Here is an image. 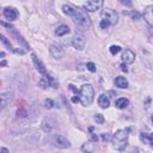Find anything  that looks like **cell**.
Wrapping results in <instances>:
<instances>
[{
  "label": "cell",
  "mask_w": 153,
  "mask_h": 153,
  "mask_svg": "<svg viewBox=\"0 0 153 153\" xmlns=\"http://www.w3.org/2000/svg\"><path fill=\"white\" fill-rule=\"evenodd\" d=\"M128 129H120L117 130L112 136L114 147L118 151H123L128 145Z\"/></svg>",
  "instance_id": "obj_1"
},
{
  "label": "cell",
  "mask_w": 153,
  "mask_h": 153,
  "mask_svg": "<svg viewBox=\"0 0 153 153\" xmlns=\"http://www.w3.org/2000/svg\"><path fill=\"white\" fill-rule=\"evenodd\" d=\"M73 22L75 23V25L79 27V29H82V30H86L90 27L91 25V20H90V17L87 16V13L85 12V10H81V8H76V12L75 14L72 17Z\"/></svg>",
  "instance_id": "obj_2"
},
{
  "label": "cell",
  "mask_w": 153,
  "mask_h": 153,
  "mask_svg": "<svg viewBox=\"0 0 153 153\" xmlns=\"http://www.w3.org/2000/svg\"><path fill=\"white\" fill-rule=\"evenodd\" d=\"M79 96H80V102L84 106L91 105V103L93 102V97H94V91H93L92 85L91 84H84L80 87Z\"/></svg>",
  "instance_id": "obj_3"
},
{
  "label": "cell",
  "mask_w": 153,
  "mask_h": 153,
  "mask_svg": "<svg viewBox=\"0 0 153 153\" xmlns=\"http://www.w3.org/2000/svg\"><path fill=\"white\" fill-rule=\"evenodd\" d=\"M39 86L42 87V88H50V87H53V88H56L57 86H59V82L55 80V78L53 76V74H47V75H44L41 80H39Z\"/></svg>",
  "instance_id": "obj_4"
},
{
  "label": "cell",
  "mask_w": 153,
  "mask_h": 153,
  "mask_svg": "<svg viewBox=\"0 0 153 153\" xmlns=\"http://www.w3.org/2000/svg\"><path fill=\"white\" fill-rule=\"evenodd\" d=\"M102 18L109 20L111 25H115L118 22V14L111 8H104L102 12Z\"/></svg>",
  "instance_id": "obj_5"
},
{
  "label": "cell",
  "mask_w": 153,
  "mask_h": 153,
  "mask_svg": "<svg viewBox=\"0 0 153 153\" xmlns=\"http://www.w3.org/2000/svg\"><path fill=\"white\" fill-rule=\"evenodd\" d=\"M85 43H86L85 36L80 32H76L72 38V45L78 50H82L84 47H85Z\"/></svg>",
  "instance_id": "obj_6"
},
{
  "label": "cell",
  "mask_w": 153,
  "mask_h": 153,
  "mask_svg": "<svg viewBox=\"0 0 153 153\" xmlns=\"http://www.w3.org/2000/svg\"><path fill=\"white\" fill-rule=\"evenodd\" d=\"M102 5H103V0H88L84 5V10L87 12H96L100 10Z\"/></svg>",
  "instance_id": "obj_7"
},
{
  "label": "cell",
  "mask_w": 153,
  "mask_h": 153,
  "mask_svg": "<svg viewBox=\"0 0 153 153\" xmlns=\"http://www.w3.org/2000/svg\"><path fill=\"white\" fill-rule=\"evenodd\" d=\"M54 145L57 148H69L71 147V142L62 135H55L54 136Z\"/></svg>",
  "instance_id": "obj_8"
},
{
  "label": "cell",
  "mask_w": 153,
  "mask_h": 153,
  "mask_svg": "<svg viewBox=\"0 0 153 153\" xmlns=\"http://www.w3.org/2000/svg\"><path fill=\"white\" fill-rule=\"evenodd\" d=\"M49 51L54 59H61L65 55V49L60 44H53L49 48Z\"/></svg>",
  "instance_id": "obj_9"
},
{
  "label": "cell",
  "mask_w": 153,
  "mask_h": 153,
  "mask_svg": "<svg viewBox=\"0 0 153 153\" xmlns=\"http://www.w3.org/2000/svg\"><path fill=\"white\" fill-rule=\"evenodd\" d=\"M143 19L146 20V23L153 27V5L151 6H147L143 11Z\"/></svg>",
  "instance_id": "obj_10"
},
{
  "label": "cell",
  "mask_w": 153,
  "mask_h": 153,
  "mask_svg": "<svg viewBox=\"0 0 153 153\" xmlns=\"http://www.w3.org/2000/svg\"><path fill=\"white\" fill-rule=\"evenodd\" d=\"M4 17L6 18V19H8V22H12V20H16L17 19V17H18V13H17V11L14 10V8H12V7H6V8H4Z\"/></svg>",
  "instance_id": "obj_11"
},
{
  "label": "cell",
  "mask_w": 153,
  "mask_h": 153,
  "mask_svg": "<svg viewBox=\"0 0 153 153\" xmlns=\"http://www.w3.org/2000/svg\"><path fill=\"white\" fill-rule=\"evenodd\" d=\"M134 59H135V54L130 50V49H126L123 55H122V61L126 63V65H130L134 62Z\"/></svg>",
  "instance_id": "obj_12"
},
{
  "label": "cell",
  "mask_w": 153,
  "mask_h": 153,
  "mask_svg": "<svg viewBox=\"0 0 153 153\" xmlns=\"http://www.w3.org/2000/svg\"><path fill=\"white\" fill-rule=\"evenodd\" d=\"M12 92L11 91H7V92H2L1 93V109H5L6 105L10 103L11 98H12Z\"/></svg>",
  "instance_id": "obj_13"
},
{
  "label": "cell",
  "mask_w": 153,
  "mask_h": 153,
  "mask_svg": "<svg viewBox=\"0 0 153 153\" xmlns=\"http://www.w3.org/2000/svg\"><path fill=\"white\" fill-rule=\"evenodd\" d=\"M32 61H33V63H35V66H36V69L41 73V74H45V67H44V65L36 57V55H33L32 54Z\"/></svg>",
  "instance_id": "obj_14"
},
{
  "label": "cell",
  "mask_w": 153,
  "mask_h": 153,
  "mask_svg": "<svg viewBox=\"0 0 153 153\" xmlns=\"http://www.w3.org/2000/svg\"><path fill=\"white\" fill-rule=\"evenodd\" d=\"M98 104L100 105V108H104V109H106L109 105H110V100H109V98H108V96L106 94H100L99 97H98Z\"/></svg>",
  "instance_id": "obj_15"
},
{
  "label": "cell",
  "mask_w": 153,
  "mask_h": 153,
  "mask_svg": "<svg viewBox=\"0 0 153 153\" xmlns=\"http://www.w3.org/2000/svg\"><path fill=\"white\" fill-rule=\"evenodd\" d=\"M115 84L120 88H127L128 87V80L124 76H117L115 79Z\"/></svg>",
  "instance_id": "obj_16"
},
{
  "label": "cell",
  "mask_w": 153,
  "mask_h": 153,
  "mask_svg": "<svg viewBox=\"0 0 153 153\" xmlns=\"http://www.w3.org/2000/svg\"><path fill=\"white\" fill-rule=\"evenodd\" d=\"M140 140L143 141V143H149V145L153 146V133H152V134L141 133V134H140Z\"/></svg>",
  "instance_id": "obj_17"
},
{
  "label": "cell",
  "mask_w": 153,
  "mask_h": 153,
  "mask_svg": "<svg viewBox=\"0 0 153 153\" xmlns=\"http://www.w3.org/2000/svg\"><path fill=\"white\" fill-rule=\"evenodd\" d=\"M115 105L118 108V109H126L128 105H129V100L127 98H118L116 102H115Z\"/></svg>",
  "instance_id": "obj_18"
},
{
  "label": "cell",
  "mask_w": 153,
  "mask_h": 153,
  "mask_svg": "<svg viewBox=\"0 0 153 153\" xmlns=\"http://www.w3.org/2000/svg\"><path fill=\"white\" fill-rule=\"evenodd\" d=\"M62 10H63V12L68 16V17H73L74 14H75V12H76V8H74L73 6H71V5H63L62 6Z\"/></svg>",
  "instance_id": "obj_19"
},
{
  "label": "cell",
  "mask_w": 153,
  "mask_h": 153,
  "mask_svg": "<svg viewBox=\"0 0 153 153\" xmlns=\"http://www.w3.org/2000/svg\"><path fill=\"white\" fill-rule=\"evenodd\" d=\"M55 33L57 36H65L67 33H69V27L67 25H60L56 30H55Z\"/></svg>",
  "instance_id": "obj_20"
},
{
  "label": "cell",
  "mask_w": 153,
  "mask_h": 153,
  "mask_svg": "<svg viewBox=\"0 0 153 153\" xmlns=\"http://www.w3.org/2000/svg\"><path fill=\"white\" fill-rule=\"evenodd\" d=\"M94 149H96V147H94L93 143H85V145L81 146V151L82 152H93Z\"/></svg>",
  "instance_id": "obj_21"
},
{
  "label": "cell",
  "mask_w": 153,
  "mask_h": 153,
  "mask_svg": "<svg viewBox=\"0 0 153 153\" xmlns=\"http://www.w3.org/2000/svg\"><path fill=\"white\" fill-rule=\"evenodd\" d=\"M0 38H1V42H2V43H4V44H5V45H6L7 48H8V49H11V50H12V51H14V53L17 51V49L12 47V44H11V43H10V42L7 41V38H6V37H5L4 35H1V36H0Z\"/></svg>",
  "instance_id": "obj_22"
},
{
  "label": "cell",
  "mask_w": 153,
  "mask_h": 153,
  "mask_svg": "<svg viewBox=\"0 0 153 153\" xmlns=\"http://www.w3.org/2000/svg\"><path fill=\"white\" fill-rule=\"evenodd\" d=\"M121 51V47L120 45H111L110 47V53L112 54V55H116V54H118Z\"/></svg>",
  "instance_id": "obj_23"
},
{
  "label": "cell",
  "mask_w": 153,
  "mask_h": 153,
  "mask_svg": "<svg viewBox=\"0 0 153 153\" xmlns=\"http://www.w3.org/2000/svg\"><path fill=\"white\" fill-rule=\"evenodd\" d=\"M99 25H100V27H102V29H108L111 24H110V22H109V20H106V19H102V22H100V24H99Z\"/></svg>",
  "instance_id": "obj_24"
},
{
  "label": "cell",
  "mask_w": 153,
  "mask_h": 153,
  "mask_svg": "<svg viewBox=\"0 0 153 153\" xmlns=\"http://www.w3.org/2000/svg\"><path fill=\"white\" fill-rule=\"evenodd\" d=\"M94 120H96V122L99 123V124L104 123V117H103V115H100V114H97V115L94 116Z\"/></svg>",
  "instance_id": "obj_25"
},
{
  "label": "cell",
  "mask_w": 153,
  "mask_h": 153,
  "mask_svg": "<svg viewBox=\"0 0 153 153\" xmlns=\"http://www.w3.org/2000/svg\"><path fill=\"white\" fill-rule=\"evenodd\" d=\"M86 67H87V69L90 71V72H96V65L93 63V62H88L87 65H86Z\"/></svg>",
  "instance_id": "obj_26"
},
{
  "label": "cell",
  "mask_w": 153,
  "mask_h": 153,
  "mask_svg": "<svg viewBox=\"0 0 153 153\" xmlns=\"http://www.w3.org/2000/svg\"><path fill=\"white\" fill-rule=\"evenodd\" d=\"M44 105H45V108H53V105H54V103H53V100L51 99H45L44 100Z\"/></svg>",
  "instance_id": "obj_27"
},
{
  "label": "cell",
  "mask_w": 153,
  "mask_h": 153,
  "mask_svg": "<svg viewBox=\"0 0 153 153\" xmlns=\"http://www.w3.org/2000/svg\"><path fill=\"white\" fill-rule=\"evenodd\" d=\"M122 5H124V6H128V7H130L131 6V0H118Z\"/></svg>",
  "instance_id": "obj_28"
},
{
  "label": "cell",
  "mask_w": 153,
  "mask_h": 153,
  "mask_svg": "<svg viewBox=\"0 0 153 153\" xmlns=\"http://www.w3.org/2000/svg\"><path fill=\"white\" fill-rule=\"evenodd\" d=\"M129 14L131 16V18H133V19H139V18H140V13H139V12H136V11L130 12Z\"/></svg>",
  "instance_id": "obj_29"
},
{
  "label": "cell",
  "mask_w": 153,
  "mask_h": 153,
  "mask_svg": "<svg viewBox=\"0 0 153 153\" xmlns=\"http://www.w3.org/2000/svg\"><path fill=\"white\" fill-rule=\"evenodd\" d=\"M91 140H92V141H94V142H96V141H97V140H98V136H97V135H96V134H93V133H92V134H91Z\"/></svg>",
  "instance_id": "obj_30"
},
{
  "label": "cell",
  "mask_w": 153,
  "mask_h": 153,
  "mask_svg": "<svg viewBox=\"0 0 153 153\" xmlns=\"http://www.w3.org/2000/svg\"><path fill=\"white\" fill-rule=\"evenodd\" d=\"M102 139L103 140H109V135L108 134H102Z\"/></svg>",
  "instance_id": "obj_31"
},
{
  "label": "cell",
  "mask_w": 153,
  "mask_h": 153,
  "mask_svg": "<svg viewBox=\"0 0 153 153\" xmlns=\"http://www.w3.org/2000/svg\"><path fill=\"white\" fill-rule=\"evenodd\" d=\"M121 67H122V68H121V69H122V71H123V72H127V71H128V69H127V66H126V65H122V66H121Z\"/></svg>",
  "instance_id": "obj_32"
},
{
  "label": "cell",
  "mask_w": 153,
  "mask_h": 153,
  "mask_svg": "<svg viewBox=\"0 0 153 153\" xmlns=\"http://www.w3.org/2000/svg\"><path fill=\"white\" fill-rule=\"evenodd\" d=\"M0 152H1V153H8V149H6V148H1Z\"/></svg>",
  "instance_id": "obj_33"
},
{
  "label": "cell",
  "mask_w": 153,
  "mask_h": 153,
  "mask_svg": "<svg viewBox=\"0 0 153 153\" xmlns=\"http://www.w3.org/2000/svg\"><path fill=\"white\" fill-rule=\"evenodd\" d=\"M152 122H153V116H152Z\"/></svg>",
  "instance_id": "obj_34"
}]
</instances>
